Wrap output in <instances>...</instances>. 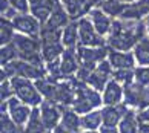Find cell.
I'll use <instances>...</instances> for the list:
<instances>
[{
  "mask_svg": "<svg viewBox=\"0 0 149 133\" xmlns=\"http://www.w3.org/2000/svg\"><path fill=\"white\" fill-rule=\"evenodd\" d=\"M121 2H125V3H132V2H137V0H121Z\"/></svg>",
  "mask_w": 149,
  "mask_h": 133,
  "instance_id": "60d3db41",
  "label": "cell"
},
{
  "mask_svg": "<svg viewBox=\"0 0 149 133\" xmlns=\"http://www.w3.org/2000/svg\"><path fill=\"white\" fill-rule=\"evenodd\" d=\"M98 132L100 133H120L118 127H109V125H102Z\"/></svg>",
  "mask_w": 149,
  "mask_h": 133,
  "instance_id": "d590c367",
  "label": "cell"
},
{
  "mask_svg": "<svg viewBox=\"0 0 149 133\" xmlns=\"http://www.w3.org/2000/svg\"><path fill=\"white\" fill-rule=\"evenodd\" d=\"M56 2H60V0H56Z\"/></svg>",
  "mask_w": 149,
  "mask_h": 133,
  "instance_id": "b9f144b4",
  "label": "cell"
},
{
  "mask_svg": "<svg viewBox=\"0 0 149 133\" xmlns=\"http://www.w3.org/2000/svg\"><path fill=\"white\" fill-rule=\"evenodd\" d=\"M80 69V60L77 55V49H65L60 57V70H62L63 80L72 78L77 75Z\"/></svg>",
  "mask_w": 149,
  "mask_h": 133,
  "instance_id": "7c38bea8",
  "label": "cell"
},
{
  "mask_svg": "<svg viewBox=\"0 0 149 133\" xmlns=\"http://www.w3.org/2000/svg\"><path fill=\"white\" fill-rule=\"evenodd\" d=\"M6 104H8L6 112H8V115L11 116V118H13V121L15 124H19L20 127H25L26 123H28L29 118H31V113H32V109L34 107L22 103L17 96L11 98L9 101H6Z\"/></svg>",
  "mask_w": 149,
  "mask_h": 133,
  "instance_id": "8fae6325",
  "label": "cell"
},
{
  "mask_svg": "<svg viewBox=\"0 0 149 133\" xmlns=\"http://www.w3.org/2000/svg\"><path fill=\"white\" fill-rule=\"evenodd\" d=\"M60 2L69 12L72 20H80L81 17L89 14V11L94 8L92 0H60Z\"/></svg>",
  "mask_w": 149,
  "mask_h": 133,
  "instance_id": "ac0fdd59",
  "label": "cell"
},
{
  "mask_svg": "<svg viewBox=\"0 0 149 133\" xmlns=\"http://www.w3.org/2000/svg\"><path fill=\"white\" fill-rule=\"evenodd\" d=\"M103 125L102 110H92V112L81 115V130H100Z\"/></svg>",
  "mask_w": 149,
  "mask_h": 133,
  "instance_id": "d4e9b609",
  "label": "cell"
},
{
  "mask_svg": "<svg viewBox=\"0 0 149 133\" xmlns=\"http://www.w3.org/2000/svg\"><path fill=\"white\" fill-rule=\"evenodd\" d=\"M139 125H140V119L137 116V110L129 109L123 116V119L120 121L118 130L120 133H139Z\"/></svg>",
  "mask_w": 149,
  "mask_h": 133,
  "instance_id": "7402d4cb",
  "label": "cell"
},
{
  "mask_svg": "<svg viewBox=\"0 0 149 133\" xmlns=\"http://www.w3.org/2000/svg\"><path fill=\"white\" fill-rule=\"evenodd\" d=\"M137 116H139V119L143 121V123H149V107L140 110V112H137Z\"/></svg>",
  "mask_w": 149,
  "mask_h": 133,
  "instance_id": "836d02e7",
  "label": "cell"
},
{
  "mask_svg": "<svg viewBox=\"0 0 149 133\" xmlns=\"http://www.w3.org/2000/svg\"><path fill=\"white\" fill-rule=\"evenodd\" d=\"M146 34L145 21L117 19L114 20L112 28L106 37V44L109 49L115 51H131L143 37H146Z\"/></svg>",
  "mask_w": 149,
  "mask_h": 133,
  "instance_id": "6da1fadb",
  "label": "cell"
},
{
  "mask_svg": "<svg viewBox=\"0 0 149 133\" xmlns=\"http://www.w3.org/2000/svg\"><path fill=\"white\" fill-rule=\"evenodd\" d=\"M38 109H40L42 119H43V124H45L46 130L52 132L60 124V121H62L63 106L56 104V103H51V101H43Z\"/></svg>",
  "mask_w": 149,
  "mask_h": 133,
  "instance_id": "30bf717a",
  "label": "cell"
},
{
  "mask_svg": "<svg viewBox=\"0 0 149 133\" xmlns=\"http://www.w3.org/2000/svg\"><path fill=\"white\" fill-rule=\"evenodd\" d=\"M145 25H146V32H148V35H149V15L145 19Z\"/></svg>",
  "mask_w": 149,
  "mask_h": 133,
  "instance_id": "f35d334b",
  "label": "cell"
},
{
  "mask_svg": "<svg viewBox=\"0 0 149 133\" xmlns=\"http://www.w3.org/2000/svg\"><path fill=\"white\" fill-rule=\"evenodd\" d=\"M60 124H63L65 127H68V129L80 133V130H81V116L79 113H75L72 110V107H63Z\"/></svg>",
  "mask_w": 149,
  "mask_h": 133,
  "instance_id": "cb8c5ba5",
  "label": "cell"
},
{
  "mask_svg": "<svg viewBox=\"0 0 149 133\" xmlns=\"http://www.w3.org/2000/svg\"><path fill=\"white\" fill-rule=\"evenodd\" d=\"M103 2H106V0H92V5H94V8H95V6H100Z\"/></svg>",
  "mask_w": 149,
  "mask_h": 133,
  "instance_id": "74e56055",
  "label": "cell"
},
{
  "mask_svg": "<svg viewBox=\"0 0 149 133\" xmlns=\"http://www.w3.org/2000/svg\"><path fill=\"white\" fill-rule=\"evenodd\" d=\"M75 86H77V93H75V99L72 106H71L75 113L86 115L92 112V110L98 109L103 104V96L98 90H95L91 86H88L86 83L79 81V80H77Z\"/></svg>",
  "mask_w": 149,
  "mask_h": 133,
  "instance_id": "7a4b0ae2",
  "label": "cell"
},
{
  "mask_svg": "<svg viewBox=\"0 0 149 133\" xmlns=\"http://www.w3.org/2000/svg\"><path fill=\"white\" fill-rule=\"evenodd\" d=\"M13 43H14V46L17 48L19 60H23V61H28V63H32V64H38V66H46L45 60H43V55H42L40 37L17 34Z\"/></svg>",
  "mask_w": 149,
  "mask_h": 133,
  "instance_id": "3957f363",
  "label": "cell"
},
{
  "mask_svg": "<svg viewBox=\"0 0 149 133\" xmlns=\"http://www.w3.org/2000/svg\"><path fill=\"white\" fill-rule=\"evenodd\" d=\"M11 83H13L15 96L22 103L28 104L31 107H40V104L45 101L43 96L40 95V92H38L36 83H32V80L22 78V76H14V78H11Z\"/></svg>",
  "mask_w": 149,
  "mask_h": 133,
  "instance_id": "5b68a950",
  "label": "cell"
},
{
  "mask_svg": "<svg viewBox=\"0 0 149 133\" xmlns=\"http://www.w3.org/2000/svg\"><path fill=\"white\" fill-rule=\"evenodd\" d=\"M135 61L139 66H149V35L143 37L134 48Z\"/></svg>",
  "mask_w": 149,
  "mask_h": 133,
  "instance_id": "4316f807",
  "label": "cell"
},
{
  "mask_svg": "<svg viewBox=\"0 0 149 133\" xmlns=\"http://www.w3.org/2000/svg\"><path fill=\"white\" fill-rule=\"evenodd\" d=\"M139 133H149V123H143V121H140Z\"/></svg>",
  "mask_w": 149,
  "mask_h": 133,
  "instance_id": "8d00e7d4",
  "label": "cell"
},
{
  "mask_svg": "<svg viewBox=\"0 0 149 133\" xmlns=\"http://www.w3.org/2000/svg\"><path fill=\"white\" fill-rule=\"evenodd\" d=\"M102 116H103V125L109 127H118L120 121L129 110V107L125 103L117 104V106H103L102 109Z\"/></svg>",
  "mask_w": 149,
  "mask_h": 133,
  "instance_id": "9a60e30c",
  "label": "cell"
},
{
  "mask_svg": "<svg viewBox=\"0 0 149 133\" xmlns=\"http://www.w3.org/2000/svg\"><path fill=\"white\" fill-rule=\"evenodd\" d=\"M46 132H49V130H46L45 124H43L40 109L34 107V109H32L29 121L25 125V133H46Z\"/></svg>",
  "mask_w": 149,
  "mask_h": 133,
  "instance_id": "484cf974",
  "label": "cell"
},
{
  "mask_svg": "<svg viewBox=\"0 0 149 133\" xmlns=\"http://www.w3.org/2000/svg\"><path fill=\"white\" fill-rule=\"evenodd\" d=\"M102 96H103V106H117V104H121L125 99V87L112 78L106 84L104 90L102 92Z\"/></svg>",
  "mask_w": 149,
  "mask_h": 133,
  "instance_id": "5bb4252c",
  "label": "cell"
},
{
  "mask_svg": "<svg viewBox=\"0 0 149 133\" xmlns=\"http://www.w3.org/2000/svg\"><path fill=\"white\" fill-rule=\"evenodd\" d=\"M108 61L111 63L114 70L135 69V64H137L134 52H131V51H115V49H109Z\"/></svg>",
  "mask_w": 149,
  "mask_h": 133,
  "instance_id": "4fadbf2b",
  "label": "cell"
},
{
  "mask_svg": "<svg viewBox=\"0 0 149 133\" xmlns=\"http://www.w3.org/2000/svg\"><path fill=\"white\" fill-rule=\"evenodd\" d=\"M11 6H13L19 14H28L31 12V5L29 0H9Z\"/></svg>",
  "mask_w": 149,
  "mask_h": 133,
  "instance_id": "d6a6232c",
  "label": "cell"
},
{
  "mask_svg": "<svg viewBox=\"0 0 149 133\" xmlns=\"http://www.w3.org/2000/svg\"><path fill=\"white\" fill-rule=\"evenodd\" d=\"M15 60H19V52H17V48L14 46V43L2 46V49H0V64L6 66L15 61Z\"/></svg>",
  "mask_w": 149,
  "mask_h": 133,
  "instance_id": "f1b7e54d",
  "label": "cell"
},
{
  "mask_svg": "<svg viewBox=\"0 0 149 133\" xmlns=\"http://www.w3.org/2000/svg\"><path fill=\"white\" fill-rule=\"evenodd\" d=\"M62 43L65 49L79 48V20H72L62 31Z\"/></svg>",
  "mask_w": 149,
  "mask_h": 133,
  "instance_id": "ffe728a7",
  "label": "cell"
},
{
  "mask_svg": "<svg viewBox=\"0 0 149 133\" xmlns=\"http://www.w3.org/2000/svg\"><path fill=\"white\" fill-rule=\"evenodd\" d=\"M135 83L143 86H149V66L135 68Z\"/></svg>",
  "mask_w": 149,
  "mask_h": 133,
  "instance_id": "1f68e13d",
  "label": "cell"
},
{
  "mask_svg": "<svg viewBox=\"0 0 149 133\" xmlns=\"http://www.w3.org/2000/svg\"><path fill=\"white\" fill-rule=\"evenodd\" d=\"M14 96H15V92H14L11 80L2 81V84H0V98H2V101H9Z\"/></svg>",
  "mask_w": 149,
  "mask_h": 133,
  "instance_id": "4dcf8cb0",
  "label": "cell"
},
{
  "mask_svg": "<svg viewBox=\"0 0 149 133\" xmlns=\"http://www.w3.org/2000/svg\"><path fill=\"white\" fill-rule=\"evenodd\" d=\"M11 21H13V26H14V29H15L17 34L31 35V37H40L43 25L31 12H28V14H17Z\"/></svg>",
  "mask_w": 149,
  "mask_h": 133,
  "instance_id": "9c48e42d",
  "label": "cell"
},
{
  "mask_svg": "<svg viewBox=\"0 0 149 133\" xmlns=\"http://www.w3.org/2000/svg\"><path fill=\"white\" fill-rule=\"evenodd\" d=\"M126 6H128V3L121 2V0H106V2H103L100 6H97V8H100L103 12L108 14L112 20H117L123 15Z\"/></svg>",
  "mask_w": 149,
  "mask_h": 133,
  "instance_id": "603a6c76",
  "label": "cell"
},
{
  "mask_svg": "<svg viewBox=\"0 0 149 133\" xmlns=\"http://www.w3.org/2000/svg\"><path fill=\"white\" fill-rule=\"evenodd\" d=\"M123 103L129 109H134L137 112L149 107V86H143L139 83H132L129 86H125Z\"/></svg>",
  "mask_w": 149,
  "mask_h": 133,
  "instance_id": "8992f818",
  "label": "cell"
},
{
  "mask_svg": "<svg viewBox=\"0 0 149 133\" xmlns=\"http://www.w3.org/2000/svg\"><path fill=\"white\" fill-rule=\"evenodd\" d=\"M148 15H149V0H137V2L128 3V6H126L125 12L120 19L143 21Z\"/></svg>",
  "mask_w": 149,
  "mask_h": 133,
  "instance_id": "e0dca14e",
  "label": "cell"
},
{
  "mask_svg": "<svg viewBox=\"0 0 149 133\" xmlns=\"http://www.w3.org/2000/svg\"><path fill=\"white\" fill-rule=\"evenodd\" d=\"M15 35H17V32H15L14 26H13V21L6 20V19L0 20V44L5 46V44L13 43Z\"/></svg>",
  "mask_w": 149,
  "mask_h": 133,
  "instance_id": "83f0119b",
  "label": "cell"
},
{
  "mask_svg": "<svg viewBox=\"0 0 149 133\" xmlns=\"http://www.w3.org/2000/svg\"><path fill=\"white\" fill-rule=\"evenodd\" d=\"M112 76H114L112 66H111V63H109L108 60H104V61H102L95 69L91 72V75L88 76V80L85 83L88 86H91L92 89H95V90L103 92L104 87H106V84L112 80Z\"/></svg>",
  "mask_w": 149,
  "mask_h": 133,
  "instance_id": "ba28073f",
  "label": "cell"
},
{
  "mask_svg": "<svg viewBox=\"0 0 149 133\" xmlns=\"http://www.w3.org/2000/svg\"><path fill=\"white\" fill-rule=\"evenodd\" d=\"M80 133H100V132H98V130H83Z\"/></svg>",
  "mask_w": 149,
  "mask_h": 133,
  "instance_id": "ab89813d",
  "label": "cell"
},
{
  "mask_svg": "<svg viewBox=\"0 0 149 133\" xmlns=\"http://www.w3.org/2000/svg\"><path fill=\"white\" fill-rule=\"evenodd\" d=\"M112 78L115 81H118L121 86H129L132 83H135V69H120V70H114V76Z\"/></svg>",
  "mask_w": 149,
  "mask_h": 133,
  "instance_id": "f546056e",
  "label": "cell"
},
{
  "mask_svg": "<svg viewBox=\"0 0 149 133\" xmlns=\"http://www.w3.org/2000/svg\"><path fill=\"white\" fill-rule=\"evenodd\" d=\"M52 133H79V132H74V130L68 129V127H65L63 124H58L56 129L52 130Z\"/></svg>",
  "mask_w": 149,
  "mask_h": 133,
  "instance_id": "e575fe53",
  "label": "cell"
},
{
  "mask_svg": "<svg viewBox=\"0 0 149 133\" xmlns=\"http://www.w3.org/2000/svg\"><path fill=\"white\" fill-rule=\"evenodd\" d=\"M72 19H71L69 12L65 9V6L62 5V2H57L56 3V8H54L51 17L48 19V21L43 26L46 28H52V29H63L65 26H68Z\"/></svg>",
  "mask_w": 149,
  "mask_h": 133,
  "instance_id": "d6986e66",
  "label": "cell"
},
{
  "mask_svg": "<svg viewBox=\"0 0 149 133\" xmlns=\"http://www.w3.org/2000/svg\"><path fill=\"white\" fill-rule=\"evenodd\" d=\"M79 46H86V48L108 46L106 37L100 35L95 31V28L91 23L88 15H85V17H81L79 20Z\"/></svg>",
  "mask_w": 149,
  "mask_h": 133,
  "instance_id": "52a82bcc",
  "label": "cell"
},
{
  "mask_svg": "<svg viewBox=\"0 0 149 133\" xmlns=\"http://www.w3.org/2000/svg\"><path fill=\"white\" fill-rule=\"evenodd\" d=\"M0 133H25V127H20L15 124L13 118L8 115V104L6 101H2L0 106Z\"/></svg>",
  "mask_w": 149,
  "mask_h": 133,
  "instance_id": "44dd1931",
  "label": "cell"
},
{
  "mask_svg": "<svg viewBox=\"0 0 149 133\" xmlns=\"http://www.w3.org/2000/svg\"><path fill=\"white\" fill-rule=\"evenodd\" d=\"M62 31L63 29H52V28L42 26L40 40H42V55L45 63L58 60L65 52V46L62 43Z\"/></svg>",
  "mask_w": 149,
  "mask_h": 133,
  "instance_id": "277c9868",
  "label": "cell"
},
{
  "mask_svg": "<svg viewBox=\"0 0 149 133\" xmlns=\"http://www.w3.org/2000/svg\"><path fill=\"white\" fill-rule=\"evenodd\" d=\"M88 17H89L91 23L94 25L95 31H97L100 35L106 37V35L109 34V31H111V28H112L114 20L109 17L108 14H104L100 8H97V6L92 8V9L89 11V14H88Z\"/></svg>",
  "mask_w": 149,
  "mask_h": 133,
  "instance_id": "2e32d148",
  "label": "cell"
}]
</instances>
